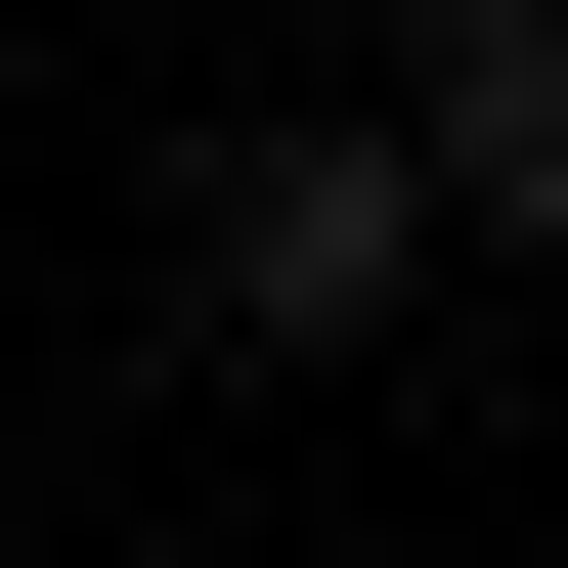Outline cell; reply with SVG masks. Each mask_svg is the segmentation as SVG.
<instances>
[{
	"instance_id": "cell-1",
	"label": "cell",
	"mask_w": 568,
	"mask_h": 568,
	"mask_svg": "<svg viewBox=\"0 0 568 568\" xmlns=\"http://www.w3.org/2000/svg\"><path fill=\"white\" fill-rule=\"evenodd\" d=\"M175 263L263 306V351H394V263H437V175H394V88H351V132H219V175H175Z\"/></svg>"
},
{
	"instance_id": "cell-2",
	"label": "cell",
	"mask_w": 568,
	"mask_h": 568,
	"mask_svg": "<svg viewBox=\"0 0 568 568\" xmlns=\"http://www.w3.org/2000/svg\"><path fill=\"white\" fill-rule=\"evenodd\" d=\"M394 175L437 219H568V0H394Z\"/></svg>"
}]
</instances>
